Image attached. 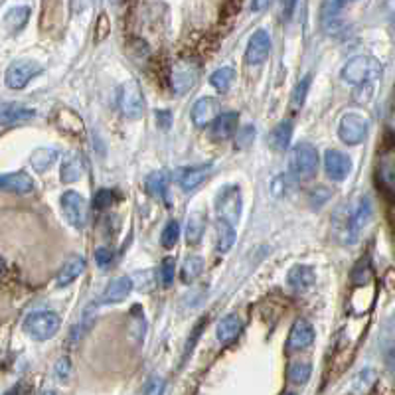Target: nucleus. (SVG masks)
<instances>
[{"instance_id":"1","label":"nucleus","mask_w":395,"mask_h":395,"mask_svg":"<svg viewBox=\"0 0 395 395\" xmlns=\"http://www.w3.org/2000/svg\"><path fill=\"white\" fill-rule=\"evenodd\" d=\"M372 217V200L368 196L359 198L354 206H340L334 212L332 228L334 235L340 239L342 243H356L359 237V232L368 226Z\"/></svg>"},{"instance_id":"2","label":"nucleus","mask_w":395,"mask_h":395,"mask_svg":"<svg viewBox=\"0 0 395 395\" xmlns=\"http://www.w3.org/2000/svg\"><path fill=\"white\" fill-rule=\"evenodd\" d=\"M381 75V66L379 62L370 57V55H354L342 70L344 81H348L350 85L364 87L370 85V81H376Z\"/></svg>"},{"instance_id":"3","label":"nucleus","mask_w":395,"mask_h":395,"mask_svg":"<svg viewBox=\"0 0 395 395\" xmlns=\"http://www.w3.org/2000/svg\"><path fill=\"white\" fill-rule=\"evenodd\" d=\"M288 168L295 180L299 182H308L314 178L316 170H318V152L312 144L299 143L292 152H290V161H288Z\"/></svg>"},{"instance_id":"4","label":"nucleus","mask_w":395,"mask_h":395,"mask_svg":"<svg viewBox=\"0 0 395 395\" xmlns=\"http://www.w3.org/2000/svg\"><path fill=\"white\" fill-rule=\"evenodd\" d=\"M59 324H62V321L54 310H38V312H30L26 316L24 332L34 340H50L57 334Z\"/></svg>"},{"instance_id":"5","label":"nucleus","mask_w":395,"mask_h":395,"mask_svg":"<svg viewBox=\"0 0 395 395\" xmlns=\"http://www.w3.org/2000/svg\"><path fill=\"white\" fill-rule=\"evenodd\" d=\"M117 105L119 111L123 113V117L137 121L141 119L144 113V97L143 90L139 85L137 79H128L121 87H119V95H117Z\"/></svg>"},{"instance_id":"6","label":"nucleus","mask_w":395,"mask_h":395,"mask_svg":"<svg viewBox=\"0 0 395 395\" xmlns=\"http://www.w3.org/2000/svg\"><path fill=\"white\" fill-rule=\"evenodd\" d=\"M62 212L68 219V223L77 230H81L90 223V204L85 202V198L79 196L73 190H68L62 196Z\"/></svg>"},{"instance_id":"7","label":"nucleus","mask_w":395,"mask_h":395,"mask_svg":"<svg viewBox=\"0 0 395 395\" xmlns=\"http://www.w3.org/2000/svg\"><path fill=\"white\" fill-rule=\"evenodd\" d=\"M42 70L44 68L36 59H18L8 66V70L4 73V81L10 90H24L36 75L42 73Z\"/></svg>"},{"instance_id":"8","label":"nucleus","mask_w":395,"mask_h":395,"mask_svg":"<svg viewBox=\"0 0 395 395\" xmlns=\"http://www.w3.org/2000/svg\"><path fill=\"white\" fill-rule=\"evenodd\" d=\"M217 219H226L230 223H237L241 217V192L239 186H223L216 196Z\"/></svg>"},{"instance_id":"9","label":"nucleus","mask_w":395,"mask_h":395,"mask_svg":"<svg viewBox=\"0 0 395 395\" xmlns=\"http://www.w3.org/2000/svg\"><path fill=\"white\" fill-rule=\"evenodd\" d=\"M368 131H370L368 119L358 113H346L340 119L338 135L346 144H359L368 137Z\"/></svg>"},{"instance_id":"10","label":"nucleus","mask_w":395,"mask_h":395,"mask_svg":"<svg viewBox=\"0 0 395 395\" xmlns=\"http://www.w3.org/2000/svg\"><path fill=\"white\" fill-rule=\"evenodd\" d=\"M198 79V66L190 59H180L174 64L172 73H170V85L176 95H184L186 91L194 87Z\"/></svg>"},{"instance_id":"11","label":"nucleus","mask_w":395,"mask_h":395,"mask_svg":"<svg viewBox=\"0 0 395 395\" xmlns=\"http://www.w3.org/2000/svg\"><path fill=\"white\" fill-rule=\"evenodd\" d=\"M376 180L377 184H379V188L387 196L395 198V148L385 150L379 156L376 168Z\"/></svg>"},{"instance_id":"12","label":"nucleus","mask_w":395,"mask_h":395,"mask_svg":"<svg viewBox=\"0 0 395 395\" xmlns=\"http://www.w3.org/2000/svg\"><path fill=\"white\" fill-rule=\"evenodd\" d=\"M324 170H326V176L330 180L342 182V180L348 178V174L352 172V161H350L348 154L330 148L324 154Z\"/></svg>"},{"instance_id":"13","label":"nucleus","mask_w":395,"mask_h":395,"mask_svg":"<svg viewBox=\"0 0 395 395\" xmlns=\"http://www.w3.org/2000/svg\"><path fill=\"white\" fill-rule=\"evenodd\" d=\"M271 54V36L267 30H257L247 44V52H245V62L249 66H261Z\"/></svg>"},{"instance_id":"14","label":"nucleus","mask_w":395,"mask_h":395,"mask_svg":"<svg viewBox=\"0 0 395 395\" xmlns=\"http://www.w3.org/2000/svg\"><path fill=\"white\" fill-rule=\"evenodd\" d=\"M348 8V2H336V0H330V2H324L321 6V24H323L324 32L328 34H336L344 28V22H342V12Z\"/></svg>"},{"instance_id":"15","label":"nucleus","mask_w":395,"mask_h":395,"mask_svg":"<svg viewBox=\"0 0 395 395\" xmlns=\"http://www.w3.org/2000/svg\"><path fill=\"white\" fill-rule=\"evenodd\" d=\"M219 101L214 97H202L198 99L196 103L192 105L190 111V117H192V123L196 126H206L210 123H214L217 117H219Z\"/></svg>"},{"instance_id":"16","label":"nucleus","mask_w":395,"mask_h":395,"mask_svg":"<svg viewBox=\"0 0 395 395\" xmlns=\"http://www.w3.org/2000/svg\"><path fill=\"white\" fill-rule=\"evenodd\" d=\"M314 342V328L306 321H297L290 328V334L287 338V350L295 352V350H305Z\"/></svg>"},{"instance_id":"17","label":"nucleus","mask_w":395,"mask_h":395,"mask_svg":"<svg viewBox=\"0 0 395 395\" xmlns=\"http://www.w3.org/2000/svg\"><path fill=\"white\" fill-rule=\"evenodd\" d=\"M0 115H2V126L8 128V126L32 121L36 117V111L28 105H22V103H2Z\"/></svg>"},{"instance_id":"18","label":"nucleus","mask_w":395,"mask_h":395,"mask_svg":"<svg viewBox=\"0 0 395 395\" xmlns=\"http://www.w3.org/2000/svg\"><path fill=\"white\" fill-rule=\"evenodd\" d=\"M131 290H133V279L126 277V275H121V277L113 279L105 287L99 303H105V305L121 303V301H125L126 297L131 295Z\"/></svg>"},{"instance_id":"19","label":"nucleus","mask_w":395,"mask_h":395,"mask_svg":"<svg viewBox=\"0 0 395 395\" xmlns=\"http://www.w3.org/2000/svg\"><path fill=\"white\" fill-rule=\"evenodd\" d=\"M83 271H85V259H83L81 255L68 257V259L64 261L59 273H57V277H55V285H57V287H68V285H72L73 281H75Z\"/></svg>"},{"instance_id":"20","label":"nucleus","mask_w":395,"mask_h":395,"mask_svg":"<svg viewBox=\"0 0 395 395\" xmlns=\"http://www.w3.org/2000/svg\"><path fill=\"white\" fill-rule=\"evenodd\" d=\"M0 186L4 192H12V194H30L34 190V180L30 178L26 172H10V174H2Z\"/></svg>"},{"instance_id":"21","label":"nucleus","mask_w":395,"mask_h":395,"mask_svg":"<svg viewBox=\"0 0 395 395\" xmlns=\"http://www.w3.org/2000/svg\"><path fill=\"white\" fill-rule=\"evenodd\" d=\"M210 172H212V164H200V166L184 168V170H180L178 184L186 192H188V190H194L196 186H200L204 180L210 176Z\"/></svg>"},{"instance_id":"22","label":"nucleus","mask_w":395,"mask_h":395,"mask_svg":"<svg viewBox=\"0 0 395 395\" xmlns=\"http://www.w3.org/2000/svg\"><path fill=\"white\" fill-rule=\"evenodd\" d=\"M314 281H316V273L310 265H295L287 275V283L299 292L308 290L314 285Z\"/></svg>"},{"instance_id":"23","label":"nucleus","mask_w":395,"mask_h":395,"mask_svg":"<svg viewBox=\"0 0 395 395\" xmlns=\"http://www.w3.org/2000/svg\"><path fill=\"white\" fill-rule=\"evenodd\" d=\"M241 330H243L241 318H239L237 314H228V316H223V318L217 323L216 336L221 344H232V342L241 334Z\"/></svg>"},{"instance_id":"24","label":"nucleus","mask_w":395,"mask_h":395,"mask_svg":"<svg viewBox=\"0 0 395 395\" xmlns=\"http://www.w3.org/2000/svg\"><path fill=\"white\" fill-rule=\"evenodd\" d=\"M237 121H239V115L235 111L221 113L216 121L212 123V137L216 141H226V139L234 137L235 128H237Z\"/></svg>"},{"instance_id":"25","label":"nucleus","mask_w":395,"mask_h":395,"mask_svg":"<svg viewBox=\"0 0 395 395\" xmlns=\"http://www.w3.org/2000/svg\"><path fill=\"white\" fill-rule=\"evenodd\" d=\"M83 172H85V166H83V159L79 156V154H68L66 159H64V164H62V172H59V178L64 184H73V182H77V180H81L83 176Z\"/></svg>"},{"instance_id":"26","label":"nucleus","mask_w":395,"mask_h":395,"mask_svg":"<svg viewBox=\"0 0 395 395\" xmlns=\"http://www.w3.org/2000/svg\"><path fill=\"white\" fill-rule=\"evenodd\" d=\"M292 139V123L290 121H281L279 125L271 131L269 135V146L277 152H283L287 150L288 144Z\"/></svg>"},{"instance_id":"27","label":"nucleus","mask_w":395,"mask_h":395,"mask_svg":"<svg viewBox=\"0 0 395 395\" xmlns=\"http://www.w3.org/2000/svg\"><path fill=\"white\" fill-rule=\"evenodd\" d=\"M55 119H57L55 123L62 131L72 133V135H83V128H85L83 121L77 113H73L72 109H57Z\"/></svg>"},{"instance_id":"28","label":"nucleus","mask_w":395,"mask_h":395,"mask_svg":"<svg viewBox=\"0 0 395 395\" xmlns=\"http://www.w3.org/2000/svg\"><path fill=\"white\" fill-rule=\"evenodd\" d=\"M144 186H146V192H148L150 196L161 198V200L166 202V206H168V202H170V200H168V176H166L162 170L148 174Z\"/></svg>"},{"instance_id":"29","label":"nucleus","mask_w":395,"mask_h":395,"mask_svg":"<svg viewBox=\"0 0 395 395\" xmlns=\"http://www.w3.org/2000/svg\"><path fill=\"white\" fill-rule=\"evenodd\" d=\"M206 230V214L204 212H192L186 219V241L190 245H198Z\"/></svg>"},{"instance_id":"30","label":"nucleus","mask_w":395,"mask_h":395,"mask_svg":"<svg viewBox=\"0 0 395 395\" xmlns=\"http://www.w3.org/2000/svg\"><path fill=\"white\" fill-rule=\"evenodd\" d=\"M216 230H217V243H216L217 251L228 253L232 247H234L235 237H237L234 223H230V221H226V219H217Z\"/></svg>"},{"instance_id":"31","label":"nucleus","mask_w":395,"mask_h":395,"mask_svg":"<svg viewBox=\"0 0 395 395\" xmlns=\"http://www.w3.org/2000/svg\"><path fill=\"white\" fill-rule=\"evenodd\" d=\"M57 161V150L54 148H36L32 154H30V164L36 172H46L54 166V162Z\"/></svg>"},{"instance_id":"32","label":"nucleus","mask_w":395,"mask_h":395,"mask_svg":"<svg viewBox=\"0 0 395 395\" xmlns=\"http://www.w3.org/2000/svg\"><path fill=\"white\" fill-rule=\"evenodd\" d=\"M377 381V374L372 368H366L362 370L358 376L354 377L352 385H350V394L352 395H366Z\"/></svg>"},{"instance_id":"33","label":"nucleus","mask_w":395,"mask_h":395,"mask_svg":"<svg viewBox=\"0 0 395 395\" xmlns=\"http://www.w3.org/2000/svg\"><path fill=\"white\" fill-rule=\"evenodd\" d=\"M310 372H312V366L308 362H305V359H299V362H292L288 366L287 377L288 381L295 383V385H305L306 381H308V377H310Z\"/></svg>"},{"instance_id":"34","label":"nucleus","mask_w":395,"mask_h":395,"mask_svg":"<svg viewBox=\"0 0 395 395\" xmlns=\"http://www.w3.org/2000/svg\"><path fill=\"white\" fill-rule=\"evenodd\" d=\"M204 271V259L198 257V255H190L184 259V265H182V281L188 285L192 283L194 279H198Z\"/></svg>"},{"instance_id":"35","label":"nucleus","mask_w":395,"mask_h":395,"mask_svg":"<svg viewBox=\"0 0 395 395\" xmlns=\"http://www.w3.org/2000/svg\"><path fill=\"white\" fill-rule=\"evenodd\" d=\"M235 72L232 68H219L216 72L212 73V77H210V83L216 87L219 93H228L230 87H232V81H234Z\"/></svg>"},{"instance_id":"36","label":"nucleus","mask_w":395,"mask_h":395,"mask_svg":"<svg viewBox=\"0 0 395 395\" xmlns=\"http://www.w3.org/2000/svg\"><path fill=\"white\" fill-rule=\"evenodd\" d=\"M310 81H312V75L308 73V75H305V77L295 85V91H292V95H290V107L297 109V111L303 107V103H305L306 99V93L310 90Z\"/></svg>"},{"instance_id":"37","label":"nucleus","mask_w":395,"mask_h":395,"mask_svg":"<svg viewBox=\"0 0 395 395\" xmlns=\"http://www.w3.org/2000/svg\"><path fill=\"white\" fill-rule=\"evenodd\" d=\"M178 237H180V223L172 219V221H168V223L164 226V230H162V235H161L162 247L172 249V247L176 245Z\"/></svg>"},{"instance_id":"38","label":"nucleus","mask_w":395,"mask_h":395,"mask_svg":"<svg viewBox=\"0 0 395 395\" xmlns=\"http://www.w3.org/2000/svg\"><path fill=\"white\" fill-rule=\"evenodd\" d=\"M372 279V265H370V259H362L358 261V265L352 271V281L356 285H366L368 281Z\"/></svg>"},{"instance_id":"39","label":"nucleus","mask_w":395,"mask_h":395,"mask_svg":"<svg viewBox=\"0 0 395 395\" xmlns=\"http://www.w3.org/2000/svg\"><path fill=\"white\" fill-rule=\"evenodd\" d=\"M28 14H30V8H26V6H18V8H14V10H10V12H8V16H6V24H8L12 30H20V28L26 24Z\"/></svg>"},{"instance_id":"40","label":"nucleus","mask_w":395,"mask_h":395,"mask_svg":"<svg viewBox=\"0 0 395 395\" xmlns=\"http://www.w3.org/2000/svg\"><path fill=\"white\" fill-rule=\"evenodd\" d=\"M109 34H111V22H109V16L105 12H101L99 14V18H97V26H95V44H101L103 40H107Z\"/></svg>"},{"instance_id":"41","label":"nucleus","mask_w":395,"mask_h":395,"mask_svg":"<svg viewBox=\"0 0 395 395\" xmlns=\"http://www.w3.org/2000/svg\"><path fill=\"white\" fill-rule=\"evenodd\" d=\"M174 267H176V261L172 257H166L161 265V277H162V287H172V281H174Z\"/></svg>"},{"instance_id":"42","label":"nucleus","mask_w":395,"mask_h":395,"mask_svg":"<svg viewBox=\"0 0 395 395\" xmlns=\"http://www.w3.org/2000/svg\"><path fill=\"white\" fill-rule=\"evenodd\" d=\"M126 50H128L131 57L137 59V62H141L144 57H148V46L144 44L143 40H139V38H133V40L128 42Z\"/></svg>"},{"instance_id":"43","label":"nucleus","mask_w":395,"mask_h":395,"mask_svg":"<svg viewBox=\"0 0 395 395\" xmlns=\"http://www.w3.org/2000/svg\"><path fill=\"white\" fill-rule=\"evenodd\" d=\"M111 204H113V192L111 190H99L95 194V200H93L95 210H105Z\"/></svg>"},{"instance_id":"44","label":"nucleus","mask_w":395,"mask_h":395,"mask_svg":"<svg viewBox=\"0 0 395 395\" xmlns=\"http://www.w3.org/2000/svg\"><path fill=\"white\" fill-rule=\"evenodd\" d=\"M95 261H97V265H99L101 269H107L109 265H111V261H113V251L107 249V247H99V249L95 251Z\"/></svg>"},{"instance_id":"45","label":"nucleus","mask_w":395,"mask_h":395,"mask_svg":"<svg viewBox=\"0 0 395 395\" xmlns=\"http://www.w3.org/2000/svg\"><path fill=\"white\" fill-rule=\"evenodd\" d=\"M70 370H72V364H70V359L59 358L57 359V364H55V377H57L59 381H66V379H68V376H70Z\"/></svg>"},{"instance_id":"46","label":"nucleus","mask_w":395,"mask_h":395,"mask_svg":"<svg viewBox=\"0 0 395 395\" xmlns=\"http://www.w3.org/2000/svg\"><path fill=\"white\" fill-rule=\"evenodd\" d=\"M253 137H255V128H253L251 125L245 126V128H241V131H239V135H237V139H235V141H237V146H239V148L247 146V144L253 141Z\"/></svg>"},{"instance_id":"47","label":"nucleus","mask_w":395,"mask_h":395,"mask_svg":"<svg viewBox=\"0 0 395 395\" xmlns=\"http://www.w3.org/2000/svg\"><path fill=\"white\" fill-rule=\"evenodd\" d=\"M154 117H156V123H159V126L161 128H170V125H172V113L170 111H166V109H161V111H156L154 113Z\"/></svg>"},{"instance_id":"48","label":"nucleus","mask_w":395,"mask_h":395,"mask_svg":"<svg viewBox=\"0 0 395 395\" xmlns=\"http://www.w3.org/2000/svg\"><path fill=\"white\" fill-rule=\"evenodd\" d=\"M162 390V381L159 377H152L150 381H148V385L144 387V395H159Z\"/></svg>"},{"instance_id":"49","label":"nucleus","mask_w":395,"mask_h":395,"mask_svg":"<svg viewBox=\"0 0 395 395\" xmlns=\"http://www.w3.org/2000/svg\"><path fill=\"white\" fill-rule=\"evenodd\" d=\"M30 392H32V387L20 381V383H16L10 392H6L4 395H30Z\"/></svg>"},{"instance_id":"50","label":"nucleus","mask_w":395,"mask_h":395,"mask_svg":"<svg viewBox=\"0 0 395 395\" xmlns=\"http://www.w3.org/2000/svg\"><path fill=\"white\" fill-rule=\"evenodd\" d=\"M385 364H387L390 372L395 376V346L390 348V352H387V356H385Z\"/></svg>"},{"instance_id":"51","label":"nucleus","mask_w":395,"mask_h":395,"mask_svg":"<svg viewBox=\"0 0 395 395\" xmlns=\"http://www.w3.org/2000/svg\"><path fill=\"white\" fill-rule=\"evenodd\" d=\"M42 395H54L52 392H46V394H42Z\"/></svg>"},{"instance_id":"52","label":"nucleus","mask_w":395,"mask_h":395,"mask_svg":"<svg viewBox=\"0 0 395 395\" xmlns=\"http://www.w3.org/2000/svg\"><path fill=\"white\" fill-rule=\"evenodd\" d=\"M285 395H299V394H285Z\"/></svg>"}]
</instances>
